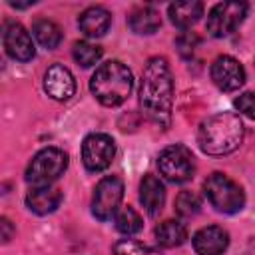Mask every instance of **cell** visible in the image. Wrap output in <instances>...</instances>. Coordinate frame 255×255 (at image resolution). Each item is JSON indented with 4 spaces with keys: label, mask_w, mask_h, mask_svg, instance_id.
I'll use <instances>...</instances> for the list:
<instances>
[{
    "label": "cell",
    "mask_w": 255,
    "mask_h": 255,
    "mask_svg": "<svg viewBox=\"0 0 255 255\" xmlns=\"http://www.w3.org/2000/svg\"><path fill=\"white\" fill-rule=\"evenodd\" d=\"M173 106V80L165 58L153 56L147 60L139 80V108L143 116L165 129L171 124Z\"/></svg>",
    "instance_id": "cell-1"
},
{
    "label": "cell",
    "mask_w": 255,
    "mask_h": 255,
    "mask_svg": "<svg viewBox=\"0 0 255 255\" xmlns=\"http://www.w3.org/2000/svg\"><path fill=\"white\" fill-rule=\"evenodd\" d=\"M243 122L233 112L209 116L197 131V143L207 155H225L235 151L243 141Z\"/></svg>",
    "instance_id": "cell-2"
},
{
    "label": "cell",
    "mask_w": 255,
    "mask_h": 255,
    "mask_svg": "<svg viewBox=\"0 0 255 255\" xmlns=\"http://www.w3.org/2000/svg\"><path fill=\"white\" fill-rule=\"evenodd\" d=\"M131 86H133L131 72L128 70V66H124L118 60L106 62L100 68H96L90 80L92 94L102 106L108 108L124 104L131 94Z\"/></svg>",
    "instance_id": "cell-3"
},
{
    "label": "cell",
    "mask_w": 255,
    "mask_h": 255,
    "mask_svg": "<svg viewBox=\"0 0 255 255\" xmlns=\"http://www.w3.org/2000/svg\"><path fill=\"white\" fill-rule=\"evenodd\" d=\"M68 167V155L58 149V147H44L40 149L28 169H26V181L32 187H46L52 185V181H56Z\"/></svg>",
    "instance_id": "cell-4"
},
{
    "label": "cell",
    "mask_w": 255,
    "mask_h": 255,
    "mask_svg": "<svg viewBox=\"0 0 255 255\" xmlns=\"http://www.w3.org/2000/svg\"><path fill=\"white\" fill-rule=\"evenodd\" d=\"M203 189H205L209 203L221 213H237L245 205L243 189L233 179H229L227 175H223L219 171L211 173L205 179Z\"/></svg>",
    "instance_id": "cell-5"
},
{
    "label": "cell",
    "mask_w": 255,
    "mask_h": 255,
    "mask_svg": "<svg viewBox=\"0 0 255 255\" xmlns=\"http://www.w3.org/2000/svg\"><path fill=\"white\" fill-rule=\"evenodd\" d=\"M159 173L171 183H183L193 177L195 161L193 153L185 145H169L157 157Z\"/></svg>",
    "instance_id": "cell-6"
},
{
    "label": "cell",
    "mask_w": 255,
    "mask_h": 255,
    "mask_svg": "<svg viewBox=\"0 0 255 255\" xmlns=\"http://www.w3.org/2000/svg\"><path fill=\"white\" fill-rule=\"evenodd\" d=\"M245 14H247L245 2H219L209 10L205 28L213 38L229 36L243 22Z\"/></svg>",
    "instance_id": "cell-7"
},
{
    "label": "cell",
    "mask_w": 255,
    "mask_h": 255,
    "mask_svg": "<svg viewBox=\"0 0 255 255\" xmlns=\"http://www.w3.org/2000/svg\"><path fill=\"white\" fill-rule=\"evenodd\" d=\"M122 197H124V181L118 175H108V177L100 179V183L94 189L92 213L100 221L112 219V215L118 213Z\"/></svg>",
    "instance_id": "cell-8"
},
{
    "label": "cell",
    "mask_w": 255,
    "mask_h": 255,
    "mask_svg": "<svg viewBox=\"0 0 255 255\" xmlns=\"http://www.w3.org/2000/svg\"><path fill=\"white\" fill-rule=\"evenodd\" d=\"M116 155V143L106 133H90L82 143V161L88 171L106 169Z\"/></svg>",
    "instance_id": "cell-9"
},
{
    "label": "cell",
    "mask_w": 255,
    "mask_h": 255,
    "mask_svg": "<svg viewBox=\"0 0 255 255\" xmlns=\"http://www.w3.org/2000/svg\"><path fill=\"white\" fill-rule=\"evenodd\" d=\"M2 44H4V50L10 58L18 60V62H28L34 58L36 50H34V44H32V38L30 34L26 32V28L18 22H4V28H2Z\"/></svg>",
    "instance_id": "cell-10"
},
{
    "label": "cell",
    "mask_w": 255,
    "mask_h": 255,
    "mask_svg": "<svg viewBox=\"0 0 255 255\" xmlns=\"http://www.w3.org/2000/svg\"><path fill=\"white\" fill-rule=\"evenodd\" d=\"M211 80L223 92H235L245 84V70L233 56H219L211 64Z\"/></svg>",
    "instance_id": "cell-11"
},
{
    "label": "cell",
    "mask_w": 255,
    "mask_h": 255,
    "mask_svg": "<svg viewBox=\"0 0 255 255\" xmlns=\"http://www.w3.org/2000/svg\"><path fill=\"white\" fill-rule=\"evenodd\" d=\"M44 90L52 100L66 102L76 94V80L68 68L62 64H54L44 74Z\"/></svg>",
    "instance_id": "cell-12"
},
{
    "label": "cell",
    "mask_w": 255,
    "mask_h": 255,
    "mask_svg": "<svg viewBox=\"0 0 255 255\" xmlns=\"http://www.w3.org/2000/svg\"><path fill=\"white\" fill-rule=\"evenodd\" d=\"M229 245V235L223 227L207 225L193 235V249L197 255H223Z\"/></svg>",
    "instance_id": "cell-13"
},
{
    "label": "cell",
    "mask_w": 255,
    "mask_h": 255,
    "mask_svg": "<svg viewBox=\"0 0 255 255\" xmlns=\"http://www.w3.org/2000/svg\"><path fill=\"white\" fill-rule=\"evenodd\" d=\"M110 24H112V16L104 6H90L78 18V26L88 38L104 36L110 30Z\"/></svg>",
    "instance_id": "cell-14"
},
{
    "label": "cell",
    "mask_w": 255,
    "mask_h": 255,
    "mask_svg": "<svg viewBox=\"0 0 255 255\" xmlns=\"http://www.w3.org/2000/svg\"><path fill=\"white\" fill-rule=\"evenodd\" d=\"M62 201V191L58 187L46 185V187H32L26 195V205L30 211L38 215H48L56 211V207Z\"/></svg>",
    "instance_id": "cell-15"
},
{
    "label": "cell",
    "mask_w": 255,
    "mask_h": 255,
    "mask_svg": "<svg viewBox=\"0 0 255 255\" xmlns=\"http://www.w3.org/2000/svg\"><path fill=\"white\" fill-rule=\"evenodd\" d=\"M139 201L149 215H157L165 203V187L155 175H143L139 183Z\"/></svg>",
    "instance_id": "cell-16"
},
{
    "label": "cell",
    "mask_w": 255,
    "mask_h": 255,
    "mask_svg": "<svg viewBox=\"0 0 255 255\" xmlns=\"http://www.w3.org/2000/svg\"><path fill=\"white\" fill-rule=\"evenodd\" d=\"M169 20L173 26L185 30L193 26L201 16H203V4L197 0H183V2H173L167 8Z\"/></svg>",
    "instance_id": "cell-17"
},
{
    "label": "cell",
    "mask_w": 255,
    "mask_h": 255,
    "mask_svg": "<svg viewBox=\"0 0 255 255\" xmlns=\"http://www.w3.org/2000/svg\"><path fill=\"white\" fill-rule=\"evenodd\" d=\"M128 24L135 34H153L161 26V18L153 6H139L129 14Z\"/></svg>",
    "instance_id": "cell-18"
},
{
    "label": "cell",
    "mask_w": 255,
    "mask_h": 255,
    "mask_svg": "<svg viewBox=\"0 0 255 255\" xmlns=\"http://www.w3.org/2000/svg\"><path fill=\"white\" fill-rule=\"evenodd\" d=\"M155 239L161 247H179L187 239V229L181 221L167 219L155 227Z\"/></svg>",
    "instance_id": "cell-19"
},
{
    "label": "cell",
    "mask_w": 255,
    "mask_h": 255,
    "mask_svg": "<svg viewBox=\"0 0 255 255\" xmlns=\"http://www.w3.org/2000/svg\"><path fill=\"white\" fill-rule=\"evenodd\" d=\"M32 32H34V38L38 40V44L48 48V50H54L62 42V30L52 20H46V18L36 20L32 24Z\"/></svg>",
    "instance_id": "cell-20"
},
{
    "label": "cell",
    "mask_w": 255,
    "mask_h": 255,
    "mask_svg": "<svg viewBox=\"0 0 255 255\" xmlns=\"http://www.w3.org/2000/svg\"><path fill=\"white\" fill-rule=\"evenodd\" d=\"M116 229L120 231V233H124V235H133V233H137V231H141V217H139V213L133 209V207H122L118 213H116Z\"/></svg>",
    "instance_id": "cell-21"
},
{
    "label": "cell",
    "mask_w": 255,
    "mask_h": 255,
    "mask_svg": "<svg viewBox=\"0 0 255 255\" xmlns=\"http://www.w3.org/2000/svg\"><path fill=\"white\" fill-rule=\"evenodd\" d=\"M74 60L84 66V68H90V66H96L102 58V48L96 46V44H90V42H76L74 44Z\"/></svg>",
    "instance_id": "cell-22"
},
{
    "label": "cell",
    "mask_w": 255,
    "mask_h": 255,
    "mask_svg": "<svg viewBox=\"0 0 255 255\" xmlns=\"http://www.w3.org/2000/svg\"><path fill=\"white\" fill-rule=\"evenodd\" d=\"M199 209H201V199L197 197V193H193V191H181L175 197V211L181 217H193V215L199 213Z\"/></svg>",
    "instance_id": "cell-23"
},
{
    "label": "cell",
    "mask_w": 255,
    "mask_h": 255,
    "mask_svg": "<svg viewBox=\"0 0 255 255\" xmlns=\"http://www.w3.org/2000/svg\"><path fill=\"white\" fill-rule=\"evenodd\" d=\"M114 255H159V251L133 239H122L114 245Z\"/></svg>",
    "instance_id": "cell-24"
},
{
    "label": "cell",
    "mask_w": 255,
    "mask_h": 255,
    "mask_svg": "<svg viewBox=\"0 0 255 255\" xmlns=\"http://www.w3.org/2000/svg\"><path fill=\"white\" fill-rule=\"evenodd\" d=\"M197 44H199V38L193 32H183L175 40V46H177V50H179L181 56H191L193 50L197 48Z\"/></svg>",
    "instance_id": "cell-25"
},
{
    "label": "cell",
    "mask_w": 255,
    "mask_h": 255,
    "mask_svg": "<svg viewBox=\"0 0 255 255\" xmlns=\"http://www.w3.org/2000/svg\"><path fill=\"white\" fill-rule=\"evenodd\" d=\"M235 108H237L241 114H245L247 118L255 120V94H253V92L241 94V96L235 100Z\"/></svg>",
    "instance_id": "cell-26"
},
{
    "label": "cell",
    "mask_w": 255,
    "mask_h": 255,
    "mask_svg": "<svg viewBox=\"0 0 255 255\" xmlns=\"http://www.w3.org/2000/svg\"><path fill=\"white\" fill-rule=\"evenodd\" d=\"M0 227H2V241H4V243H8V241L12 239V233H14V227H12L10 219L2 217V219H0Z\"/></svg>",
    "instance_id": "cell-27"
}]
</instances>
